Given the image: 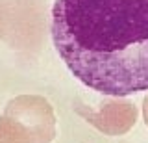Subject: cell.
<instances>
[{
	"mask_svg": "<svg viewBox=\"0 0 148 143\" xmlns=\"http://www.w3.org/2000/svg\"><path fill=\"white\" fill-rule=\"evenodd\" d=\"M50 34L83 86L108 97L148 89V0H54Z\"/></svg>",
	"mask_w": 148,
	"mask_h": 143,
	"instance_id": "1",
	"label": "cell"
},
{
	"mask_svg": "<svg viewBox=\"0 0 148 143\" xmlns=\"http://www.w3.org/2000/svg\"><path fill=\"white\" fill-rule=\"evenodd\" d=\"M0 143H34L30 136H22L21 132H15V128L0 124Z\"/></svg>",
	"mask_w": 148,
	"mask_h": 143,
	"instance_id": "2",
	"label": "cell"
},
{
	"mask_svg": "<svg viewBox=\"0 0 148 143\" xmlns=\"http://www.w3.org/2000/svg\"><path fill=\"white\" fill-rule=\"evenodd\" d=\"M145 104H146V108H145V115H146V124H148V99L145 100Z\"/></svg>",
	"mask_w": 148,
	"mask_h": 143,
	"instance_id": "3",
	"label": "cell"
}]
</instances>
